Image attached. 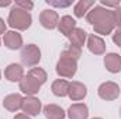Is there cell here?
<instances>
[{
    "mask_svg": "<svg viewBox=\"0 0 121 119\" xmlns=\"http://www.w3.org/2000/svg\"><path fill=\"white\" fill-rule=\"evenodd\" d=\"M86 36H87V34H86L85 30H82V28H75V30L68 35V39L70 41V45L78 46V48H82L83 44H85V41H86Z\"/></svg>",
    "mask_w": 121,
    "mask_h": 119,
    "instance_id": "obj_17",
    "label": "cell"
},
{
    "mask_svg": "<svg viewBox=\"0 0 121 119\" xmlns=\"http://www.w3.org/2000/svg\"><path fill=\"white\" fill-rule=\"evenodd\" d=\"M39 23L44 28L47 30H54L58 27V23H59V16L56 11L54 10H44L39 16Z\"/></svg>",
    "mask_w": 121,
    "mask_h": 119,
    "instance_id": "obj_6",
    "label": "cell"
},
{
    "mask_svg": "<svg viewBox=\"0 0 121 119\" xmlns=\"http://www.w3.org/2000/svg\"><path fill=\"white\" fill-rule=\"evenodd\" d=\"M41 88V84L37 81V80H34L31 76H24L23 77V80L20 81V90H21V92H24V94H27V95H30L32 97L34 94H37L38 91Z\"/></svg>",
    "mask_w": 121,
    "mask_h": 119,
    "instance_id": "obj_8",
    "label": "cell"
},
{
    "mask_svg": "<svg viewBox=\"0 0 121 119\" xmlns=\"http://www.w3.org/2000/svg\"><path fill=\"white\" fill-rule=\"evenodd\" d=\"M47 3L49 4V6H54V7H69L70 4H72V1L70 0H65V1H62V0H47Z\"/></svg>",
    "mask_w": 121,
    "mask_h": 119,
    "instance_id": "obj_24",
    "label": "cell"
},
{
    "mask_svg": "<svg viewBox=\"0 0 121 119\" xmlns=\"http://www.w3.org/2000/svg\"><path fill=\"white\" fill-rule=\"evenodd\" d=\"M0 34H6V23L0 18Z\"/></svg>",
    "mask_w": 121,
    "mask_h": 119,
    "instance_id": "obj_28",
    "label": "cell"
},
{
    "mask_svg": "<svg viewBox=\"0 0 121 119\" xmlns=\"http://www.w3.org/2000/svg\"><path fill=\"white\" fill-rule=\"evenodd\" d=\"M100 3H101L103 6H106V7H116V8H117V7L120 6V1H118V0H116V1H111V0H101Z\"/></svg>",
    "mask_w": 121,
    "mask_h": 119,
    "instance_id": "obj_26",
    "label": "cell"
},
{
    "mask_svg": "<svg viewBox=\"0 0 121 119\" xmlns=\"http://www.w3.org/2000/svg\"><path fill=\"white\" fill-rule=\"evenodd\" d=\"M87 94V90L85 87V84L79 83V81H72L69 83V91H68V95L72 101H80L86 97Z\"/></svg>",
    "mask_w": 121,
    "mask_h": 119,
    "instance_id": "obj_9",
    "label": "cell"
},
{
    "mask_svg": "<svg viewBox=\"0 0 121 119\" xmlns=\"http://www.w3.org/2000/svg\"><path fill=\"white\" fill-rule=\"evenodd\" d=\"M44 115L47 119H63L65 111L55 104H48L44 107Z\"/></svg>",
    "mask_w": 121,
    "mask_h": 119,
    "instance_id": "obj_18",
    "label": "cell"
},
{
    "mask_svg": "<svg viewBox=\"0 0 121 119\" xmlns=\"http://www.w3.org/2000/svg\"><path fill=\"white\" fill-rule=\"evenodd\" d=\"M11 1L10 0H4V1H0V7H6V6H10Z\"/></svg>",
    "mask_w": 121,
    "mask_h": 119,
    "instance_id": "obj_30",
    "label": "cell"
},
{
    "mask_svg": "<svg viewBox=\"0 0 121 119\" xmlns=\"http://www.w3.org/2000/svg\"><path fill=\"white\" fill-rule=\"evenodd\" d=\"M87 48H89V51H90L91 53H94V55H103L106 52V44H104V41L100 36L94 35V34L89 35V38H87Z\"/></svg>",
    "mask_w": 121,
    "mask_h": 119,
    "instance_id": "obj_11",
    "label": "cell"
},
{
    "mask_svg": "<svg viewBox=\"0 0 121 119\" xmlns=\"http://www.w3.org/2000/svg\"><path fill=\"white\" fill-rule=\"evenodd\" d=\"M68 116L69 119H87L89 109L85 104H73L68 109Z\"/></svg>",
    "mask_w": 121,
    "mask_h": 119,
    "instance_id": "obj_14",
    "label": "cell"
},
{
    "mask_svg": "<svg viewBox=\"0 0 121 119\" xmlns=\"http://www.w3.org/2000/svg\"><path fill=\"white\" fill-rule=\"evenodd\" d=\"M104 66L110 73L121 71V56L117 53H107L104 56Z\"/></svg>",
    "mask_w": 121,
    "mask_h": 119,
    "instance_id": "obj_15",
    "label": "cell"
},
{
    "mask_svg": "<svg viewBox=\"0 0 121 119\" xmlns=\"http://www.w3.org/2000/svg\"><path fill=\"white\" fill-rule=\"evenodd\" d=\"M23 112L26 115L31 116H37L41 112V101L35 97H26L23 99V107H21Z\"/></svg>",
    "mask_w": 121,
    "mask_h": 119,
    "instance_id": "obj_7",
    "label": "cell"
},
{
    "mask_svg": "<svg viewBox=\"0 0 121 119\" xmlns=\"http://www.w3.org/2000/svg\"><path fill=\"white\" fill-rule=\"evenodd\" d=\"M78 70V60L69 56L65 51L60 53V58L56 63V73L60 77L65 79H72Z\"/></svg>",
    "mask_w": 121,
    "mask_h": 119,
    "instance_id": "obj_3",
    "label": "cell"
},
{
    "mask_svg": "<svg viewBox=\"0 0 121 119\" xmlns=\"http://www.w3.org/2000/svg\"><path fill=\"white\" fill-rule=\"evenodd\" d=\"M65 52L69 55V56H72L73 59H79L80 58V55H82V48H78V46H73V45H69L66 49H65Z\"/></svg>",
    "mask_w": 121,
    "mask_h": 119,
    "instance_id": "obj_22",
    "label": "cell"
},
{
    "mask_svg": "<svg viewBox=\"0 0 121 119\" xmlns=\"http://www.w3.org/2000/svg\"><path fill=\"white\" fill-rule=\"evenodd\" d=\"M3 42H4V45H6L9 49L16 51V49L21 48V45H23V38H21V35L17 34L16 31H9V32L4 34Z\"/></svg>",
    "mask_w": 121,
    "mask_h": 119,
    "instance_id": "obj_12",
    "label": "cell"
},
{
    "mask_svg": "<svg viewBox=\"0 0 121 119\" xmlns=\"http://www.w3.org/2000/svg\"><path fill=\"white\" fill-rule=\"evenodd\" d=\"M4 76L9 81H21L24 77V70L21 67V64L17 63H11L6 67L4 70Z\"/></svg>",
    "mask_w": 121,
    "mask_h": 119,
    "instance_id": "obj_10",
    "label": "cell"
},
{
    "mask_svg": "<svg viewBox=\"0 0 121 119\" xmlns=\"http://www.w3.org/2000/svg\"><path fill=\"white\" fill-rule=\"evenodd\" d=\"M86 20L94 27V32L101 35H108L116 28L113 10H107L101 6H94L86 14Z\"/></svg>",
    "mask_w": 121,
    "mask_h": 119,
    "instance_id": "obj_1",
    "label": "cell"
},
{
    "mask_svg": "<svg viewBox=\"0 0 121 119\" xmlns=\"http://www.w3.org/2000/svg\"><path fill=\"white\" fill-rule=\"evenodd\" d=\"M93 6H94V1H93V0H80V1H78V3L75 4L73 13H75L76 17L82 18L83 16H86V14L89 13V8L93 7Z\"/></svg>",
    "mask_w": 121,
    "mask_h": 119,
    "instance_id": "obj_19",
    "label": "cell"
},
{
    "mask_svg": "<svg viewBox=\"0 0 121 119\" xmlns=\"http://www.w3.org/2000/svg\"><path fill=\"white\" fill-rule=\"evenodd\" d=\"M93 119H101V118H93Z\"/></svg>",
    "mask_w": 121,
    "mask_h": 119,
    "instance_id": "obj_31",
    "label": "cell"
},
{
    "mask_svg": "<svg viewBox=\"0 0 121 119\" xmlns=\"http://www.w3.org/2000/svg\"><path fill=\"white\" fill-rule=\"evenodd\" d=\"M28 76H31L34 80H37L41 86L47 81V79H48V76H47V71L44 70V69H41V67H32L30 71H28Z\"/></svg>",
    "mask_w": 121,
    "mask_h": 119,
    "instance_id": "obj_21",
    "label": "cell"
},
{
    "mask_svg": "<svg viewBox=\"0 0 121 119\" xmlns=\"http://www.w3.org/2000/svg\"><path fill=\"white\" fill-rule=\"evenodd\" d=\"M20 59L21 63L24 66H35L38 64V62L41 60V51L37 45L30 44V45H26L23 49H21V53H20Z\"/></svg>",
    "mask_w": 121,
    "mask_h": 119,
    "instance_id": "obj_4",
    "label": "cell"
},
{
    "mask_svg": "<svg viewBox=\"0 0 121 119\" xmlns=\"http://www.w3.org/2000/svg\"><path fill=\"white\" fill-rule=\"evenodd\" d=\"M114 13V23H116V27L121 30V7H117L113 10Z\"/></svg>",
    "mask_w": 121,
    "mask_h": 119,
    "instance_id": "obj_25",
    "label": "cell"
},
{
    "mask_svg": "<svg viewBox=\"0 0 121 119\" xmlns=\"http://www.w3.org/2000/svg\"><path fill=\"white\" fill-rule=\"evenodd\" d=\"M120 115H121V108H120Z\"/></svg>",
    "mask_w": 121,
    "mask_h": 119,
    "instance_id": "obj_32",
    "label": "cell"
},
{
    "mask_svg": "<svg viewBox=\"0 0 121 119\" xmlns=\"http://www.w3.org/2000/svg\"><path fill=\"white\" fill-rule=\"evenodd\" d=\"M0 79H1V73H0Z\"/></svg>",
    "mask_w": 121,
    "mask_h": 119,
    "instance_id": "obj_33",
    "label": "cell"
},
{
    "mask_svg": "<svg viewBox=\"0 0 121 119\" xmlns=\"http://www.w3.org/2000/svg\"><path fill=\"white\" fill-rule=\"evenodd\" d=\"M75 28H76V21L70 16H63L59 20V23H58V30L65 36H68Z\"/></svg>",
    "mask_w": 121,
    "mask_h": 119,
    "instance_id": "obj_16",
    "label": "cell"
},
{
    "mask_svg": "<svg viewBox=\"0 0 121 119\" xmlns=\"http://www.w3.org/2000/svg\"><path fill=\"white\" fill-rule=\"evenodd\" d=\"M23 97L20 95V94H10V95H7L6 98H4V101H3V105H4V108L7 109V111H10V112H17L18 109H21V107H23Z\"/></svg>",
    "mask_w": 121,
    "mask_h": 119,
    "instance_id": "obj_13",
    "label": "cell"
},
{
    "mask_svg": "<svg viewBox=\"0 0 121 119\" xmlns=\"http://www.w3.org/2000/svg\"><path fill=\"white\" fill-rule=\"evenodd\" d=\"M52 92L56 95V97H66L68 95V91H69V83L66 80H55L52 83Z\"/></svg>",
    "mask_w": 121,
    "mask_h": 119,
    "instance_id": "obj_20",
    "label": "cell"
},
{
    "mask_svg": "<svg viewBox=\"0 0 121 119\" xmlns=\"http://www.w3.org/2000/svg\"><path fill=\"white\" fill-rule=\"evenodd\" d=\"M120 95V87L113 81H106L99 87V97L104 101H114Z\"/></svg>",
    "mask_w": 121,
    "mask_h": 119,
    "instance_id": "obj_5",
    "label": "cell"
},
{
    "mask_svg": "<svg viewBox=\"0 0 121 119\" xmlns=\"http://www.w3.org/2000/svg\"><path fill=\"white\" fill-rule=\"evenodd\" d=\"M14 119H30L26 114H18V115H16L14 116Z\"/></svg>",
    "mask_w": 121,
    "mask_h": 119,
    "instance_id": "obj_29",
    "label": "cell"
},
{
    "mask_svg": "<svg viewBox=\"0 0 121 119\" xmlns=\"http://www.w3.org/2000/svg\"><path fill=\"white\" fill-rule=\"evenodd\" d=\"M16 6L20 7V8H23V10H26V11H30L31 8L34 7V3L30 1V0H17Z\"/></svg>",
    "mask_w": 121,
    "mask_h": 119,
    "instance_id": "obj_23",
    "label": "cell"
},
{
    "mask_svg": "<svg viewBox=\"0 0 121 119\" xmlns=\"http://www.w3.org/2000/svg\"><path fill=\"white\" fill-rule=\"evenodd\" d=\"M113 41L116 45L121 46V30H117L114 34H113Z\"/></svg>",
    "mask_w": 121,
    "mask_h": 119,
    "instance_id": "obj_27",
    "label": "cell"
},
{
    "mask_svg": "<svg viewBox=\"0 0 121 119\" xmlns=\"http://www.w3.org/2000/svg\"><path fill=\"white\" fill-rule=\"evenodd\" d=\"M31 21H32V18H31L30 13L20 8V7H17V6H14L11 8V11L9 14V18H7V23H9V25L11 28L21 30V31L30 28Z\"/></svg>",
    "mask_w": 121,
    "mask_h": 119,
    "instance_id": "obj_2",
    "label": "cell"
},
{
    "mask_svg": "<svg viewBox=\"0 0 121 119\" xmlns=\"http://www.w3.org/2000/svg\"><path fill=\"white\" fill-rule=\"evenodd\" d=\"M0 44H1V41H0Z\"/></svg>",
    "mask_w": 121,
    "mask_h": 119,
    "instance_id": "obj_34",
    "label": "cell"
}]
</instances>
